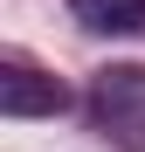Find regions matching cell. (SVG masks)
Wrapping results in <instances>:
<instances>
[{"mask_svg":"<svg viewBox=\"0 0 145 152\" xmlns=\"http://www.w3.org/2000/svg\"><path fill=\"white\" fill-rule=\"evenodd\" d=\"M69 14L90 35H138L145 28V0H69Z\"/></svg>","mask_w":145,"mask_h":152,"instance_id":"cell-3","label":"cell"},{"mask_svg":"<svg viewBox=\"0 0 145 152\" xmlns=\"http://www.w3.org/2000/svg\"><path fill=\"white\" fill-rule=\"evenodd\" d=\"M90 111H97V124H104V138H117L125 152H145V62L97 69Z\"/></svg>","mask_w":145,"mask_h":152,"instance_id":"cell-1","label":"cell"},{"mask_svg":"<svg viewBox=\"0 0 145 152\" xmlns=\"http://www.w3.org/2000/svg\"><path fill=\"white\" fill-rule=\"evenodd\" d=\"M0 111L7 118H55V111H69V83L21 62V56H7L0 62Z\"/></svg>","mask_w":145,"mask_h":152,"instance_id":"cell-2","label":"cell"}]
</instances>
